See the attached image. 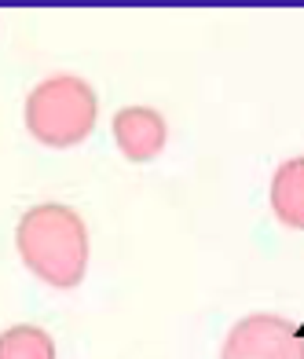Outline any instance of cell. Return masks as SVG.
I'll return each instance as SVG.
<instances>
[{"label": "cell", "instance_id": "cell-4", "mask_svg": "<svg viewBox=\"0 0 304 359\" xmlns=\"http://www.w3.org/2000/svg\"><path fill=\"white\" fill-rule=\"evenodd\" d=\"M110 133H114V143L129 161H151L162 154L169 125L154 107H121L110 121Z\"/></svg>", "mask_w": 304, "mask_h": 359}, {"label": "cell", "instance_id": "cell-3", "mask_svg": "<svg viewBox=\"0 0 304 359\" xmlns=\"http://www.w3.org/2000/svg\"><path fill=\"white\" fill-rule=\"evenodd\" d=\"M220 359H304V337L286 316L253 312L228 330Z\"/></svg>", "mask_w": 304, "mask_h": 359}, {"label": "cell", "instance_id": "cell-5", "mask_svg": "<svg viewBox=\"0 0 304 359\" xmlns=\"http://www.w3.org/2000/svg\"><path fill=\"white\" fill-rule=\"evenodd\" d=\"M268 198H271V213L279 217V224L304 231V158H290L275 169Z\"/></svg>", "mask_w": 304, "mask_h": 359}, {"label": "cell", "instance_id": "cell-6", "mask_svg": "<svg viewBox=\"0 0 304 359\" xmlns=\"http://www.w3.org/2000/svg\"><path fill=\"white\" fill-rule=\"evenodd\" d=\"M0 359H55V341L34 323L8 326L0 334Z\"/></svg>", "mask_w": 304, "mask_h": 359}, {"label": "cell", "instance_id": "cell-2", "mask_svg": "<svg viewBox=\"0 0 304 359\" xmlns=\"http://www.w3.org/2000/svg\"><path fill=\"white\" fill-rule=\"evenodd\" d=\"M95 92L85 77L55 74L26 95V128L44 147H77L95 128Z\"/></svg>", "mask_w": 304, "mask_h": 359}, {"label": "cell", "instance_id": "cell-1", "mask_svg": "<svg viewBox=\"0 0 304 359\" xmlns=\"http://www.w3.org/2000/svg\"><path fill=\"white\" fill-rule=\"evenodd\" d=\"M15 246L22 264L41 283L55 290H74L88 268V227L70 205L44 202L26 209L15 227Z\"/></svg>", "mask_w": 304, "mask_h": 359}]
</instances>
